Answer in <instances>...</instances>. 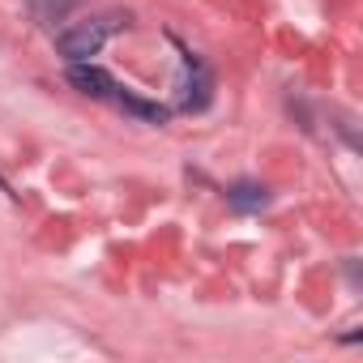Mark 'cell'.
<instances>
[{"label":"cell","instance_id":"obj_1","mask_svg":"<svg viewBox=\"0 0 363 363\" xmlns=\"http://www.w3.org/2000/svg\"><path fill=\"white\" fill-rule=\"evenodd\" d=\"M107 30H111V22H107V18L77 22V26H69V30L56 39V52H60L69 65H77V60H90V56H99V48H103Z\"/></svg>","mask_w":363,"mask_h":363},{"label":"cell","instance_id":"obj_2","mask_svg":"<svg viewBox=\"0 0 363 363\" xmlns=\"http://www.w3.org/2000/svg\"><path fill=\"white\" fill-rule=\"evenodd\" d=\"M69 82L82 90V94H90V99H116V82H111V73H103L99 65H90V60H77V65H69Z\"/></svg>","mask_w":363,"mask_h":363},{"label":"cell","instance_id":"obj_3","mask_svg":"<svg viewBox=\"0 0 363 363\" xmlns=\"http://www.w3.org/2000/svg\"><path fill=\"white\" fill-rule=\"evenodd\" d=\"M179 90H184V94H179V107H184V111H201L210 103V73L193 56L184 60V82H179Z\"/></svg>","mask_w":363,"mask_h":363},{"label":"cell","instance_id":"obj_4","mask_svg":"<svg viewBox=\"0 0 363 363\" xmlns=\"http://www.w3.org/2000/svg\"><path fill=\"white\" fill-rule=\"evenodd\" d=\"M77 5L82 0H30V13H35L39 26H52V22H65Z\"/></svg>","mask_w":363,"mask_h":363},{"label":"cell","instance_id":"obj_5","mask_svg":"<svg viewBox=\"0 0 363 363\" xmlns=\"http://www.w3.org/2000/svg\"><path fill=\"white\" fill-rule=\"evenodd\" d=\"M227 201H231V210H244V214H252V210H261V206L269 201V193H265L261 184H235V189L227 193Z\"/></svg>","mask_w":363,"mask_h":363},{"label":"cell","instance_id":"obj_6","mask_svg":"<svg viewBox=\"0 0 363 363\" xmlns=\"http://www.w3.org/2000/svg\"><path fill=\"white\" fill-rule=\"evenodd\" d=\"M116 99H120L133 116H141V120H150V124H162V120H167V111H162L158 103H141V99H133V94H116Z\"/></svg>","mask_w":363,"mask_h":363}]
</instances>
